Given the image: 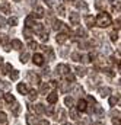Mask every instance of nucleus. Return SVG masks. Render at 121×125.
I'll use <instances>...</instances> for the list:
<instances>
[{
  "label": "nucleus",
  "instance_id": "1",
  "mask_svg": "<svg viewBox=\"0 0 121 125\" xmlns=\"http://www.w3.org/2000/svg\"><path fill=\"white\" fill-rule=\"evenodd\" d=\"M111 23H112V19H111L109 13H107V12H101L98 15V18L95 19V25L99 28H108Z\"/></svg>",
  "mask_w": 121,
  "mask_h": 125
},
{
  "label": "nucleus",
  "instance_id": "2",
  "mask_svg": "<svg viewBox=\"0 0 121 125\" xmlns=\"http://www.w3.org/2000/svg\"><path fill=\"white\" fill-rule=\"evenodd\" d=\"M53 29H54V31H57V32L67 33V35L70 33V29H69V28H67L61 21H54V22H53Z\"/></svg>",
  "mask_w": 121,
  "mask_h": 125
},
{
  "label": "nucleus",
  "instance_id": "3",
  "mask_svg": "<svg viewBox=\"0 0 121 125\" xmlns=\"http://www.w3.org/2000/svg\"><path fill=\"white\" fill-rule=\"evenodd\" d=\"M56 73L59 74V76H66L67 73H70V67L67 65V64H59L57 67H56Z\"/></svg>",
  "mask_w": 121,
  "mask_h": 125
},
{
  "label": "nucleus",
  "instance_id": "4",
  "mask_svg": "<svg viewBox=\"0 0 121 125\" xmlns=\"http://www.w3.org/2000/svg\"><path fill=\"white\" fill-rule=\"evenodd\" d=\"M26 77H28L29 83H32V84H39V83H41V77H39V74H36V73H34V71H28Z\"/></svg>",
  "mask_w": 121,
  "mask_h": 125
},
{
  "label": "nucleus",
  "instance_id": "5",
  "mask_svg": "<svg viewBox=\"0 0 121 125\" xmlns=\"http://www.w3.org/2000/svg\"><path fill=\"white\" fill-rule=\"evenodd\" d=\"M42 50H44V55H45V58H47L48 61H53V60H54V51H53V48L44 45Z\"/></svg>",
  "mask_w": 121,
  "mask_h": 125
},
{
  "label": "nucleus",
  "instance_id": "6",
  "mask_svg": "<svg viewBox=\"0 0 121 125\" xmlns=\"http://www.w3.org/2000/svg\"><path fill=\"white\" fill-rule=\"evenodd\" d=\"M69 21H70V25H79V21H80V16H79V13L77 12H70V15H69Z\"/></svg>",
  "mask_w": 121,
  "mask_h": 125
},
{
  "label": "nucleus",
  "instance_id": "7",
  "mask_svg": "<svg viewBox=\"0 0 121 125\" xmlns=\"http://www.w3.org/2000/svg\"><path fill=\"white\" fill-rule=\"evenodd\" d=\"M88 106H89V105H88V102H86L85 99H79L76 109H77L79 112H88Z\"/></svg>",
  "mask_w": 121,
  "mask_h": 125
},
{
  "label": "nucleus",
  "instance_id": "8",
  "mask_svg": "<svg viewBox=\"0 0 121 125\" xmlns=\"http://www.w3.org/2000/svg\"><path fill=\"white\" fill-rule=\"evenodd\" d=\"M44 61H45L44 55H41V54H38V52L32 55V62H34L35 65H44Z\"/></svg>",
  "mask_w": 121,
  "mask_h": 125
},
{
  "label": "nucleus",
  "instance_id": "9",
  "mask_svg": "<svg viewBox=\"0 0 121 125\" xmlns=\"http://www.w3.org/2000/svg\"><path fill=\"white\" fill-rule=\"evenodd\" d=\"M98 94H99L101 97L109 96V94H111V87H108V86H101V87H98Z\"/></svg>",
  "mask_w": 121,
  "mask_h": 125
},
{
  "label": "nucleus",
  "instance_id": "10",
  "mask_svg": "<svg viewBox=\"0 0 121 125\" xmlns=\"http://www.w3.org/2000/svg\"><path fill=\"white\" fill-rule=\"evenodd\" d=\"M54 119L59 121V122H64V119H66V112H64L63 108H59V111L54 114Z\"/></svg>",
  "mask_w": 121,
  "mask_h": 125
},
{
  "label": "nucleus",
  "instance_id": "11",
  "mask_svg": "<svg viewBox=\"0 0 121 125\" xmlns=\"http://www.w3.org/2000/svg\"><path fill=\"white\" fill-rule=\"evenodd\" d=\"M44 15H45V10H44V7H41V6H36V7L34 9V13H32V16H34V18H36V19H41V18H44Z\"/></svg>",
  "mask_w": 121,
  "mask_h": 125
},
{
  "label": "nucleus",
  "instance_id": "12",
  "mask_svg": "<svg viewBox=\"0 0 121 125\" xmlns=\"http://www.w3.org/2000/svg\"><path fill=\"white\" fill-rule=\"evenodd\" d=\"M57 100H59V93L57 92H50V93L47 94V102L50 105H54Z\"/></svg>",
  "mask_w": 121,
  "mask_h": 125
},
{
  "label": "nucleus",
  "instance_id": "13",
  "mask_svg": "<svg viewBox=\"0 0 121 125\" xmlns=\"http://www.w3.org/2000/svg\"><path fill=\"white\" fill-rule=\"evenodd\" d=\"M50 90H51V84H50V82L48 83H41V87H39V93L41 94H47L50 93Z\"/></svg>",
  "mask_w": 121,
  "mask_h": 125
},
{
  "label": "nucleus",
  "instance_id": "14",
  "mask_svg": "<svg viewBox=\"0 0 121 125\" xmlns=\"http://www.w3.org/2000/svg\"><path fill=\"white\" fill-rule=\"evenodd\" d=\"M25 121H26V124H28V125H38V121H39V119H36V116H35V115L28 114V115L25 116Z\"/></svg>",
  "mask_w": 121,
  "mask_h": 125
},
{
  "label": "nucleus",
  "instance_id": "15",
  "mask_svg": "<svg viewBox=\"0 0 121 125\" xmlns=\"http://www.w3.org/2000/svg\"><path fill=\"white\" fill-rule=\"evenodd\" d=\"M72 90H73V93L76 94V96H83V94H85L83 87H82L80 84H77V83H74V84H73V89H72Z\"/></svg>",
  "mask_w": 121,
  "mask_h": 125
},
{
  "label": "nucleus",
  "instance_id": "16",
  "mask_svg": "<svg viewBox=\"0 0 121 125\" xmlns=\"http://www.w3.org/2000/svg\"><path fill=\"white\" fill-rule=\"evenodd\" d=\"M29 109L34 111L35 114H44V112H45V108H44L42 103H36L35 106H29Z\"/></svg>",
  "mask_w": 121,
  "mask_h": 125
},
{
  "label": "nucleus",
  "instance_id": "17",
  "mask_svg": "<svg viewBox=\"0 0 121 125\" xmlns=\"http://www.w3.org/2000/svg\"><path fill=\"white\" fill-rule=\"evenodd\" d=\"M18 92H19L21 94H28L29 93L28 84H26V83H19V84H18Z\"/></svg>",
  "mask_w": 121,
  "mask_h": 125
},
{
  "label": "nucleus",
  "instance_id": "18",
  "mask_svg": "<svg viewBox=\"0 0 121 125\" xmlns=\"http://www.w3.org/2000/svg\"><path fill=\"white\" fill-rule=\"evenodd\" d=\"M67 38H69V35H67V33H63V32H57L56 41H57L59 44H64V42L67 41Z\"/></svg>",
  "mask_w": 121,
  "mask_h": 125
},
{
  "label": "nucleus",
  "instance_id": "19",
  "mask_svg": "<svg viewBox=\"0 0 121 125\" xmlns=\"http://www.w3.org/2000/svg\"><path fill=\"white\" fill-rule=\"evenodd\" d=\"M10 47H12L13 50H18V51H21V50L24 48V45H22V42H21L19 39H12V42H10Z\"/></svg>",
  "mask_w": 121,
  "mask_h": 125
},
{
  "label": "nucleus",
  "instance_id": "20",
  "mask_svg": "<svg viewBox=\"0 0 121 125\" xmlns=\"http://www.w3.org/2000/svg\"><path fill=\"white\" fill-rule=\"evenodd\" d=\"M105 6H107V0H95V9L96 10H104L105 9Z\"/></svg>",
  "mask_w": 121,
  "mask_h": 125
},
{
  "label": "nucleus",
  "instance_id": "21",
  "mask_svg": "<svg viewBox=\"0 0 121 125\" xmlns=\"http://www.w3.org/2000/svg\"><path fill=\"white\" fill-rule=\"evenodd\" d=\"M120 100H121L120 94H111V96H109V100H108V102H109V106H115V105H117V103H118Z\"/></svg>",
  "mask_w": 121,
  "mask_h": 125
},
{
  "label": "nucleus",
  "instance_id": "22",
  "mask_svg": "<svg viewBox=\"0 0 121 125\" xmlns=\"http://www.w3.org/2000/svg\"><path fill=\"white\" fill-rule=\"evenodd\" d=\"M74 71H76V74H77V76H80V77H85V76H86V73H88L86 67H82V65H77V67L74 68Z\"/></svg>",
  "mask_w": 121,
  "mask_h": 125
},
{
  "label": "nucleus",
  "instance_id": "23",
  "mask_svg": "<svg viewBox=\"0 0 121 125\" xmlns=\"http://www.w3.org/2000/svg\"><path fill=\"white\" fill-rule=\"evenodd\" d=\"M85 23H86L88 28H93V25H95V18L91 16V15H86V16H85Z\"/></svg>",
  "mask_w": 121,
  "mask_h": 125
},
{
  "label": "nucleus",
  "instance_id": "24",
  "mask_svg": "<svg viewBox=\"0 0 121 125\" xmlns=\"http://www.w3.org/2000/svg\"><path fill=\"white\" fill-rule=\"evenodd\" d=\"M10 112H12L15 116H16V115H19V112H21V105H19L18 102H15V103H13V106L10 105Z\"/></svg>",
  "mask_w": 121,
  "mask_h": 125
},
{
  "label": "nucleus",
  "instance_id": "25",
  "mask_svg": "<svg viewBox=\"0 0 121 125\" xmlns=\"http://www.w3.org/2000/svg\"><path fill=\"white\" fill-rule=\"evenodd\" d=\"M31 58V54L28 51H24V52H21V55H19V60L22 64H25V62H28V60Z\"/></svg>",
  "mask_w": 121,
  "mask_h": 125
},
{
  "label": "nucleus",
  "instance_id": "26",
  "mask_svg": "<svg viewBox=\"0 0 121 125\" xmlns=\"http://www.w3.org/2000/svg\"><path fill=\"white\" fill-rule=\"evenodd\" d=\"M64 105H66V106H69L70 109H72V108H74V99H73L72 96H66V97H64Z\"/></svg>",
  "mask_w": 121,
  "mask_h": 125
},
{
  "label": "nucleus",
  "instance_id": "27",
  "mask_svg": "<svg viewBox=\"0 0 121 125\" xmlns=\"http://www.w3.org/2000/svg\"><path fill=\"white\" fill-rule=\"evenodd\" d=\"M0 10H1L3 13H10V4H9L7 1H1V3H0Z\"/></svg>",
  "mask_w": 121,
  "mask_h": 125
},
{
  "label": "nucleus",
  "instance_id": "28",
  "mask_svg": "<svg viewBox=\"0 0 121 125\" xmlns=\"http://www.w3.org/2000/svg\"><path fill=\"white\" fill-rule=\"evenodd\" d=\"M22 33H24V36H25L26 39H29L31 41V38H32V35H34V31H32L31 28H28V26H25L24 31H22Z\"/></svg>",
  "mask_w": 121,
  "mask_h": 125
},
{
  "label": "nucleus",
  "instance_id": "29",
  "mask_svg": "<svg viewBox=\"0 0 121 125\" xmlns=\"http://www.w3.org/2000/svg\"><path fill=\"white\" fill-rule=\"evenodd\" d=\"M4 100H6V103H9V105H12V103H15L16 102V99H15V96L12 93H4Z\"/></svg>",
  "mask_w": 121,
  "mask_h": 125
},
{
  "label": "nucleus",
  "instance_id": "30",
  "mask_svg": "<svg viewBox=\"0 0 121 125\" xmlns=\"http://www.w3.org/2000/svg\"><path fill=\"white\" fill-rule=\"evenodd\" d=\"M70 118H72L73 121H79V111H77L76 108H72V109H70Z\"/></svg>",
  "mask_w": 121,
  "mask_h": 125
},
{
  "label": "nucleus",
  "instance_id": "31",
  "mask_svg": "<svg viewBox=\"0 0 121 125\" xmlns=\"http://www.w3.org/2000/svg\"><path fill=\"white\" fill-rule=\"evenodd\" d=\"M32 29H34V32H36V33H39V35H41V33L44 32V25H42V23H36V22H35V25L32 26Z\"/></svg>",
  "mask_w": 121,
  "mask_h": 125
},
{
  "label": "nucleus",
  "instance_id": "32",
  "mask_svg": "<svg viewBox=\"0 0 121 125\" xmlns=\"http://www.w3.org/2000/svg\"><path fill=\"white\" fill-rule=\"evenodd\" d=\"M25 25L28 26V28H32L34 25H35V18L31 15V16H28L26 19H25Z\"/></svg>",
  "mask_w": 121,
  "mask_h": 125
},
{
  "label": "nucleus",
  "instance_id": "33",
  "mask_svg": "<svg viewBox=\"0 0 121 125\" xmlns=\"http://www.w3.org/2000/svg\"><path fill=\"white\" fill-rule=\"evenodd\" d=\"M112 12H114V13H120L121 12V1L117 0V1L112 3Z\"/></svg>",
  "mask_w": 121,
  "mask_h": 125
},
{
  "label": "nucleus",
  "instance_id": "34",
  "mask_svg": "<svg viewBox=\"0 0 121 125\" xmlns=\"http://www.w3.org/2000/svg\"><path fill=\"white\" fill-rule=\"evenodd\" d=\"M74 4L79 7V9H82V10H85V12H88V4L85 3V1H82V0H79V1H74Z\"/></svg>",
  "mask_w": 121,
  "mask_h": 125
},
{
  "label": "nucleus",
  "instance_id": "35",
  "mask_svg": "<svg viewBox=\"0 0 121 125\" xmlns=\"http://www.w3.org/2000/svg\"><path fill=\"white\" fill-rule=\"evenodd\" d=\"M57 15L59 16H66V7H64V4H59L57 6Z\"/></svg>",
  "mask_w": 121,
  "mask_h": 125
},
{
  "label": "nucleus",
  "instance_id": "36",
  "mask_svg": "<svg viewBox=\"0 0 121 125\" xmlns=\"http://www.w3.org/2000/svg\"><path fill=\"white\" fill-rule=\"evenodd\" d=\"M64 80L70 84V83H74V74L73 73H67L66 76H64Z\"/></svg>",
  "mask_w": 121,
  "mask_h": 125
},
{
  "label": "nucleus",
  "instance_id": "37",
  "mask_svg": "<svg viewBox=\"0 0 121 125\" xmlns=\"http://www.w3.org/2000/svg\"><path fill=\"white\" fill-rule=\"evenodd\" d=\"M36 97H38V92H36V90H29V93H28V99H29L31 102L36 100Z\"/></svg>",
  "mask_w": 121,
  "mask_h": 125
},
{
  "label": "nucleus",
  "instance_id": "38",
  "mask_svg": "<svg viewBox=\"0 0 121 125\" xmlns=\"http://www.w3.org/2000/svg\"><path fill=\"white\" fill-rule=\"evenodd\" d=\"M10 71H12V64H4L3 70H1V74H10Z\"/></svg>",
  "mask_w": 121,
  "mask_h": 125
},
{
  "label": "nucleus",
  "instance_id": "39",
  "mask_svg": "<svg viewBox=\"0 0 121 125\" xmlns=\"http://www.w3.org/2000/svg\"><path fill=\"white\" fill-rule=\"evenodd\" d=\"M9 77H10V80H13V82L18 80V79H19V71H18V70H12L10 74H9Z\"/></svg>",
  "mask_w": 121,
  "mask_h": 125
},
{
  "label": "nucleus",
  "instance_id": "40",
  "mask_svg": "<svg viewBox=\"0 0 121 125\" xmlns=\"http://www.w3.org/2000/svg\"><path fill=\"white\" fill-rule=\"evenodd\" d=\"M0 125H7V116L1 111H0Z\"/></svg>",
  "mask_w": 121,
  "mask_h": 125
},
{
  "label": "nucleus",
  "instance_id": "41",
  "mask_svg": "<svg viewBox=\"0 0 121 125\" xmlns=\"http://www.w3.org/2000/svg\"><path fill=\"white\" fill-rule=\"evenodd\" d=\"M7 23H9L10 26H16V25H18V18H15V16L9 18V19H7Z\"/></svg>",
  "mask_w": 121,
  "mask_h": 125
},
{
  "label": "nucleus",
  "instance_id": "42",
  "mask_svg": "<svg viewBox=\"0 0 121 125\" xmlns=\"http://www.w3.org/2000/svg\"><path fill=\"white\" fill-rule=\"evenodd\" d=\"M70 57L73 61H82V54H79V52H73Z\"/></svg>",
  "mask_w": 121,
  "mask_h": 125
},
{
  "label": "nucleus",
  "instance_id": "43",
  "mask_svg": "<svg viewBox=\"0 0 121 125\" xmlns=\"http://www.w3.org/2000/svg\"><path fill=\"white\" fill-rule=\"evenodd\" d=\"M1 38H0V42L3 44V47H6V45H9L7 44V41H9V38H7V35H0Z\"/></svg>",
  "mask_w": 121,
  "mask_h": 125
},
{
  "label": "nucleus",
  "instance_id": "44",
  "mask_svg": "<svg viewBox=\"0 0 121 125\" xmlns=\"http://www.w3.org/2000/svg\"><path fill=\"white\" fill-rule=\"evenodd\" d=\"M109 36H111V41H112V42H117V39H118V33H117V31H112L111 33H109Z\"/></svg>",
  "mask_w": 121,
  "mask_h": 125
},
{
  "label": "nucleus",
  "instance_id": "45",
  "mask_svg": "<svg viewBox=\"0 0 121 125\" xmlns=\"http://www.w3.org/2000/svg\"><path fill=\"white\" fill-rule=\"evenodd\" d=\"M76 35H77V36H80V38H85V36H86V32L83 31V29H80V28H79V29L76 31Z\"/></svg>",
  "mask_w": 121,
  "mask_h": 125
},
{
  "label": "nucleus",
  "instance_id": "46",
  "mask_svg": "<svg viewBox=\"0 0 121 125\" xmlns=\"http://www.w3.org/2000/svg\"><path fill=\"white\" fill-rule=\"evenodd\" d=\"M41 41H42V42H47V41H48V32H42V33H41Z\"/></svg>",
  "mask_w": 121,
  "mask_h": 125
},
{
  "label": "nucleus",
  "instance_id": "47",
  "mask_svg": "<svg viewBox=\"0 0 121 125\" xmlns=\"http://www.w3.org/2000/svg\"><path fill=\"white\" fill-rule=\"evenodd\" d=\"M29 48L31 50H36V48H38V42H35V41H29Z\"/></svg>",
  "mask_w": 121,
  "mask_h": 125
},
{
  "label": "nucleus",
  "instance_id": "48",
  "mask_svg": "<svg viewBox=\"0 0 121 125\" xmlns=\"http://www.w3.org/2000/svg\"><path fill=\"white\" fill-rule=\"evenodd\" d=\"M111 116H112V118H120V112H118L117 109H112V111H111Z\"/></svg>",
  "mask_w": 121,
  "mask_h": 125
},
{
  "label": "nucleus",
  "instance_id": "49",
  "mask_svg": "<svg viewBox=\"0 0 121 125\" xmlns=\"http://www.w3.org/2000/svg\"><path fill=\"white\" fill-rule=\"evenodd\" d=\"M6 23H7V21H6L3 16H0V28H4V26H6Z\"/></svg>",
  "mask_w": 121,
  "mask_h": 125
},
{
  "label": "nucleus",
  "instance_id": "50",
  "mask_svg": "<svg viewBox=\"0 0 121 125\" xmlns=\"http://www.w3.org/2000/svg\"><path fill=\"white\" fill-rule=\"evenodd\" d=\"M114 26H115V31H117V29H121V19H117V21H115Z\"/></svg>",
  "mask_w": 121,
  "mask_h": 125
},
{
  "label": "nucleus",
  "instance_id": "51",
  "mask_svg": "<svg viewBox=\"0 0 121 125\" xmlns=\"http://www.w3.org/2000/svg\"><path fill=\"white\" fill-rule=\"evenodd\" d=\"M112 125H121V118H112Z\"/></svg>",
  "mask_w": 121,
  "mask_h": 125
},
{
  "label": "nucleus",
  "instance_id": "52",
  "mask_svg": "<svg viewBox=\"0 0 121 125\" xmlns=\"http://www.w3.org/2000/svg\"><path fill=\"white\" fill-rule=\"evenodd\" d=\"M38 125H50V122H48L47 119H39V121H38Z\"/></svg>",
  "mask_w": 121,
  "mask_h": 125
},
{
  "label": "nucleus",
  "instance_id": "53",
  "mask_svg": "<svg viewBox=\"0 0 121 125\" xmlns=\"http://www.w3.org/2000/svg\"><path fill=\"white\" fill-rule=\"evenodd\" d=\"M88 102H91V103H93V105H96V100H95L92 96H88Z\"/></svg>",
  "mask_w": 121,
  "mask_h": 125
},
{
  "label": "nucleus",
  "instance_id": "54",
  "mask_svg": "<svg viewBox=\"0 0 121 125\" xmlns=\"http://www.w3.org/2000/svg\"><path fill=\"white\" fill-rule=\"evenodd\" d=\"M45 112H47V114H53V108H51V106H48V108L45 109Z\"/></svg>",
  "mask_w": 121,
  "mask_h": 125
},
{
  "label": "nucleus",
  "instance_id": "55",
  "mask_svg": "<svg viewBox=\"0 0 121 125\" xmlns=\"http://www.w3.org/2000/svg\"><path fill=\"white\" fill-rule=\"evenodd\" d=\"M3 96H4V93H3V90H1V89H0V99H1V97H3Z\"/></svg>",
  "mask_w": 121,
  "mask_h": 125
},
{
  "label": "nucleus",
  "instance_id": "56",
  "mask_svg": "<svg viewBox=\"0 0 121 125\" xmlns=\"http://www.w3.org/2000/svg\"><path fill=\"white\" fill-rule=\"evenodd\" d=\"M66 1H69V3H74L76 0H66Z\"/></svg>",
  "mask_w": 121,
  "mask_h": 125
},
{
  "label": "nucleus",
  "instance_id": "57",
  "mask_svg": "<svg viewBox=\"0 0 121 125\" xmlns=\"http://www.w3.org/2000/svg\"><path fill=\"white\" fill-rule=\"evenodd\" d=\"M1 64H3V58H1V57H0V65H1Z\"/></svg>",
  "mask_w": 121,
  "mask_h": 125
},
{
  "label": "nucleus",
  "instance_id": "58",
  "mask_svg": "<svg viewBox=\"0 0 121 125\" xmlns=\"http://www.w3.org/2000/svg\"><path fill=\"white\" fill-rule=\"evenodd\" d=\"M63 125H72V124H67V122H64V124H63Z\"/></svg>",
  "mask_w": 121,
  "mask_h": 125
},
{
  "label": "nucleus",
  "instance_id": "59",
  "mask_svg": "<svg viewBox=\"0 0 121 125\" xmlns=\"http://www.w3.org/2000/svg\"><path fill=\"white\" fill-rule=\"evenodd\" d=\"M15 1H21V0H15Z\"/></svg>",
  "mask_w": 121,
  "mask_h": 125
},
{
  "label": "nucleus",
  "instance_id": "60",
  "mask_svg": "<svg viewBox=\"0 0 121 125\" xmlns=\"http://www.w3.org/2000/svg\"><path fill=\"white\" fill-rule=\"evenodd\" d=\"M120 86H121V83H120Z\"/></svg>",
  "mask_w": 121,
  "mask_h": 125
}]
</instances>
